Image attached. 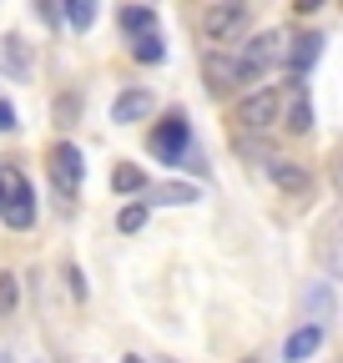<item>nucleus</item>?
I'll return each instance as SVG.
<instances>
[{
  "instance_id": "nucleus-24",
  "label": "nucleus",
  "mask_w": 343,
  "mask_h": 363,
  "mask_svg": "<svg viewBox=\"0 0 343 363\" xmlns=\"http://www.w3.org/2000/svg\"><path fill=\"white\" fill-rule=\"evenodd\" d=\"M121 363H147V358H137V353H126V358H121Z\"/></svg>"
},
{
  "instance_id": "nucleus-23",
  "label": "nucleus",
  "mask_w": 343,
  "mask_h": 363,
  "mask_svg": "<svg viewBox=\"0 0 343 363\" xmlns=\"http://www.w3.org/2000/svg\"><path fill=\"white\" fill-rule=\"evenodd\" d=\"M66 283H71L76 298H86V283H81V272H76V267H66Z\"/></svg>"
},
{
  "instance_id": "nucleus-19",
  "label": "nucleus",
  "mask_w": 343,
  "mask_h": 363,
  "mask_svg": "<svg viewBox=\"0 0 343 363\" xmlns=\"http://www.w3.org/2000/svg\"><path fill=\"white\" fill-rule=\"evenodd\" d=\"M147 212H152V202H132V207H121L116 227H121V233H142V227H147Z\"/></svg>"
},
{
  "instance_id": "nucleus-6",
  "label": "nucleus",
  "mask_w": 343,
  "mask_h": 363,
  "mask_svg": "<svg viewBox=\"0 0 343 363\" xmlns=\"http://www.w3.org/2000/svg\"><path fill=\"white\" fill-rule=\"evenodd\" d=\"M46 167H51V182H56V192H61V197H76V192H81L86 162H81V152H76L71 142H56V147L46 152Z\"/></svg>"
},
{
  "instance_id": "nucleus-8",
  "label": "nucleus",
  "mask_w": 343,
  "mask_h": 363,
  "mask_svg": "<svg viewBox=\"0 0 343 363\" xmlns=\"http://www.w3.org/2000/svg\"><path fill=\"white\" fill-rule=\"evenodd\" d=\"M152 106H157V96H152L147 86H126L121 96L111 101V121H116V126H132V121L152 116Z\"/></svg>"
},
{
  "instance_id": "nucleus-2",
  "label": "nucleus",
  "mask_w": 343,
  "mask_h": 363,
  "mask_svg": "<svg viewBox=\"0 0 343 363\" xmlns=\"http://www.w3.org/2000/svg\"><path fill=\"white\" fill-rule=\"evenodd\" d=\"M288 40L293 35H283V30H263V35H252V40H242L237 45V86H247V81H257V76H268L273 66H283L288 61Z\"/></svg>"
},
{
  "instance_id": "nucleus-15",
  "label": "nucleus",
  "mask_w": 343,
  "mask_h": 363,
  "mask_svg": "<svg viewBox=\"0 0 343 363\" xmlns=\"http://www.w3.org/2000/svg\"><path fill=\"white\" fill-rule=\"evenodd\" d=\"M111 192H147V172L137 162H116L111 167Z\"/></svg>"
},
{
  "instance_id": "nucleus-20",
  "label": "nucleus",
  "mask_w": 343,
  "mask_h": 363,
  "mask_svg": "<svg viewBox=\"0 0 343 363\" xmlns=\"http://www.w3.org/2000/svg\"><path fill=\"white\" fill-rule=\"evenodd\" d=\"M21 303V283H16V272H0V318H11Z\"/></svg>"
},
{
  "instance_id": "nucleus-7",
  "label": "nucleus",
  "mask_w": 343,
  "mask_h": 363,
  "mask_svg": "<svg viewBox=\"0 0 343 363\" xmlns=\"http://www.w3.org/2000/svg\"><path fill=\"white\" fill-rule=\"evenodd\" d=\"M283 126L293 131V136H303V131H313V101H308V86L293 76V86H288V96H283Z\"/></svg>"
},
{
  "instance_id": "nucleus-13",
  "label": "nucleus",
  "mask_w": 343,
  "mask_h": 363,
  "mask_svg": "<svg viewBox=\"0 0 343 363\" xmlns=\"http://www.w3.org/2000/svg\"><path fill=\"white\" fill-rule=\"evenodd\" d=\"M147 202H167V207H192L202 202V192L192 182H167V187H147Z\"/></svg>"
},
{
  "instance_id": "nucleus-9",
  "label": "nucleus",
  "mask_w": 343,
  "mask_h": 363,
  "mask_svg": "<svg viewBox=\"0 0 343 363\" xmlns=\"http://www.w3.org/2000/svg\"><path fill=\"white\" fill-rule=\"evenodd\" d=\"M268 177H273V187H283L288 197H308V192H313L308 167H298V162H288V157H268Z\"/></svg>"
},
{
  "instance_id": "nucleus-4",
  "label": "nucleus",
  "mask_w": 343,
  "mask_h": 363,
  "mask_svg": "<svg viewBox=\"0 0 343 363\" xmlns=\"http://www.w3.org/2000/svg\"><path fill=\"white\" fill-rule=\"evenodd\" d=\"M283 96H288L283 86H263L252 96H242L237 101V126L242 131H268L273 121H283Z\"/></svg>"
},
{
  "instance_id": "nucleus-11",
  "label": "nucleus",
  "mask_w": 343,
  "mask_h": 363,
  "mask_svg": "<svg viewBox=\"0 0 343 363\" xmlns=\"http://www.w3.org/2000/svg\"><path fill=\"white\" fill-rule=\"evenodd\" d=\"M323 348V323H303V328H293L288 343H283V363H303Z\"/></svg>"
},
{
  "instance_id": "nucleus-5",
  "label": "nucleus",
  "mask_w": 343,
  "mask_h": 363,
  "mask_svg": "<svg viewBox=\"0 0 343 363\" xmlns=\"http://www.w3.org/2000/svg\"><path fill=\"white\" fill-rule=\"evenodd\" d=\"M192 152V131H187V116L182 111H172L167 121H157L152 131V157L167 162V167H182V157Z\"/></svg>"
},
{
  "instance_id": "nucleus-3",
  "label": "nucleus",
  "mask_w": 343,
  "mask_h": 363,
  "mask_svg": "<svg viewBox=\"0 0 343 363\" xmlns=\"http://www.w3.org/2000/svg\"><path fill=\"white\" fill-rule=\"evenodd\" d=\"M242 26H247V0H212V6L202 11V35H207L212 45L237 40Z\"/></svg>"
},
{
  "instance_id": "nucleus-12",
  "label": "nucleus",
  "mask_w": 343,
  "mask_h": 363,
  "mask_svg": "<svg viewBox=\"0 0 343 363\" xmlns=\"http://www.w3.org/2000/svg\"><path fill=\"white\" fill-rule=\"evenodd\" d=\"M202 76H207V91H218V96H223V91H237V61H232V56H218V51H212V56L202 61Z\"/></svg>"
},
{
  "instance_id": "nucleus-1",
  "label": "nucleus",
  "mask_w": 343,
  "mask_h": 363,
  "mask_svg": "<svg viewBox=\"0 0 343 363\" xmlns=\"http://www.w3.org/2000/svg\"><path fill=\"white\" fill-rule=\"evenodd\" d=\"M0 222L11 233H26L35 227V192H30V177L11 162H0Z\"/></svg>"
},
{
  "instance_id": "nucleus-22",
  "label": "nucleus",
  "mask_w": 343,
  "mask_h": 363,
  "mask_svg": "<svg viewBox=\"0 0 343 363\" xmlns=\"http://www.w3.org/2000/svg\"><path fill=\"white\" fill-rule=\"evenodd\" d=\"M323 6H328V0H293L298 16H313V11H323Z\"/></svg>"
},
{
  "instance_id": "nucleus-16",
  "label": "nucleus",
  "mask_w": 343,
  "mask_h": 363,
  "mask_svg": "<svg viewBox=\"0 0 343 363\" xmlns=\"http://www.w3.org/2000/svg\"><path fill=\"white\" fill-rule=\"evenodd\" d=\"M61 16L71 30H91L96 26V0H61Z\"/></svg>"
},
{
  "instance_id": "nucleus-17",
  "label": "nucleus",
  "mask_w": 343,
  "mask_h": 363,
  "mask_svg": "<svg viewBox=\"0 0 343 363\" xmlns=\"http://www.w3.org/2000/svg\"><path fill=\"white\" fill-rule=\"evenodd\" d=\"M132 56H137L142 66H157V61L167 56V45H162L157 30H147V35H132Z\"/></svg>"
},
{
  "instance_id": "nucleus-10",
  "label": "nucleus",
  "mask_w": 343,
  "mask_h": 363,
  "mask_svg": "<svg viewBox=\"0 0 343 363\" xmlns=\"http://www.w3.org/2000/svg\"><path fill=\"white\" fill-rule=\"evenodd\" d=\"M318 56H323V35H318V30H313V35H293V40H288V61H283V66H288V76L303 81V76H308V66H313Z\"/></svg>"
},
{
  "instance_id": "nucleus-18",
  "label": "nucleus",
  "mask_w": 343,
  "mask_h": 363,
  "mask_svg": "<svg viewBox=\"0 0 343 363\" xmlns=\"http://www.w3.org/2000/svg\"><path fill=\"white\" fill-rule=\"evenodd\" d=\"M121 30H126V35H147V30H157L152 6H126V11H121Z\"/></svg>"
},
{
  "instance_id": "nucleus-14",
  "label": "nucleus",
  "mask_w": 343,
  "mask_h": 363,
  "mask_svg": "<svg viewBox=\"0 0 343 363\" xmlns=\"http://www.w3.org/2000/svg\"><path fill=\"white\" fill-rule=\"evenodd\" d=\"M0 61H6V71H11L16 81L30 76V56H26V40H21V35H6V45H0Z\"/></svg>"
},
{
  "instance_id": "nucleus-21",
  "label": "nucleus",
  "mask_w": 343,
  "mask_h": 363,
  "mask_svg": "<svg viewBox=\"0 0 343 363\" xmlns=\"http://www.w3.org/2000/svg\"><path fill=\"white\" fill-rule=\"evenodd\" d=\"M21 121H16V106L11 101H0V131H16Z\"/></svg>"
}]
</instances>
